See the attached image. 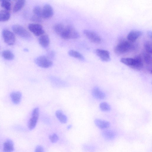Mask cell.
<instances>
[{
    "label": "cell",
    "instance_id": "9a60e30c",
    "mask_svg": "<svg viewBox=\"0 0 152 152\" xmlns=\"http://www.w3.org/2000/svg\"><path fill=\"white\" fill-rule=\"evenodd\" d=\"M103 137L107 140H112L117 136L116 133L111 130H106L103 131L102 133Z\"/></svg>",
    "mask_w": 152,
    "mask_h": 152
},
{
    "label": "cell",
    "instance_id": "e0dca14e",
    "mask_svg": "<svg viewBox=\"0 0 152 152\" xmlns=\"http://www.w3.org/2000/svg\"><path fill=\"white\" fill-rule=\"evenodd\" d=\"M14 150V143L11 140L7 139L4 145V152H13Z\"/></svg>",
    "mask_w": 152,
    "mask_h": 152
},
{
    "label": "cell",
    "instance_id": "603a6c76",
    "mask_svg": "<svg viewBox=\"0 0 152 152\" xmlns=\"http://www.w3.org/2000/svg\"><path fill=\"white\" fill-rule=\"evenodd\" d=\"M65 27L61 23H58L55 25L54 29L55 32L58 34L60 35L64 31Z\"/></svg>",
    "mask_w": 152,
    "mask_h": 152
},
{
    "label": "cell",
    "instance_id": "5bb4252c",
    "mask_svg": "<svg viewBox=\"0 0 152 152\" xmlns=\"http://www.w3.org/2000/svg\"><path fill=\"white\" fill-rule=\"evenodd\" d=\"M39 42L40 45L43 47H48L50 44V39L49 36L47 34H44L41 35L39 38Z\"/></svg>",
    "mask_w": 152,
    "mask_h": 152
},
{
    "label": "cell",
    "instance_id": "6da1fadb",
    "mask_svg": "<svg viewBox=\"0 0 152 152\" xmlns=\"http://www.w3.org/2000/svg\"><path fill=\"white\" fill-rule=\"evenodd\" d=\"M121 62L131 68L137 70H140L143 67V60L139 55L134 58H123L121 59Z\"/></svg>",
    "mask_w": 152,
    "mask_h": 152
},
{
    "label": "cell",
    "instance_id": "3957f363",
    "mask_svg": "<svg viewBox=\"0 0 152 152\" xmlns=\"http://www.w3.org/2000/svg\"><path fill=\"white\" fill-rule=\"evenodd\" d=\"M62 39L67 40L78 39L80 37L79 32L73 27L68 25L65 29L60 35Z\"/></svg>",
    "mask_w": 152,
    "mask_h": 152
},
{
    "label": "cell",
    "instance_id": "4fadbf2b",
    "mask_svg": "<svg viewBox=\"0 0 152 152\" xmlns=\"http://www.w3.org/2000/svg\"><path fill=\"white\" fill-rule=\"evenodd\" d=\"M92 94L95 98L99 100H103L106 97L105 93L102 91L98 87H96L92 90Z\"/></svg>",
    "mask_w": 152,
    "mask_h": 152
},
{
    "label": "cell",
    "instance_id": "30bf717a",
    "mask_svg": "<svg viewBox=\"0 0 152 152\" xmlns=\"http://www.w3.org/2000/svg\"><path fill=\"white\" fill-rule=\"evenodd\" d=\"M54 13V11L52 7L49 4H46L42 9V18L45 19H50L53 16Z\"/></svg>",
    "mask_w": 152,
    "mask_h": 152
},
{
    "label": "cell",
    "instance_id": "277c9868",
    "mask_svg": "<svg viewBox=\"0 0 152 152\" xmlns=\"http://www.w3.org/2000/svg\"><path fill=\"white\" fill-rule=\"evenodd\" d=\"M35 62L38 66L43 68H48L53 65L52 60L46 56L42 55L38 57L35 60Z\"/></svg>",
    "mask_w": 152,
    "mask_h": 152
},
{
    "label": "cell",
    "instance_id": "484cf974",
    "mask_svg": "<svg viewBox=\"0 0 152 152\" xmlns=\"http://www.w3.org/2000/svg\"><path fill=\"white\" fill-rule=\"evenodd\" d=\"M143 59L145 63L149 66L151 65L152 57L151 54L145 52L143 54Z\"/></svg>",
    "mask_w": 152,
    "mask_h": 152
},
{
    "label": "cell",
    "instance_id": "52a82bcc",
    "mask_svg": "<svg viewBox=\"0 0 152 152\" xmlns=\"http://www.w3.org/2000/svg\"><path fill=\"white\" fill-rule=\"evenodd\" d=\"M83 33L85 36L91 42L96 44H99L101 42V37L95 32L85 29L83 31Z\"/></svg>",
    "mask_w": 152,
    "mask_h": 152
},
{
    "label": "cell",
    "instance_id": "d6a6232c",
    "mask_svg": "<svg viewBox=\"0 0 152 152\" xmlns=\"http://www.w3.org/2000/svg\"><path fill=\"white\" fill-rule=\"evenodd\" d=\"M35 152H44V148L41 146H38L35 148Z\"/></svg>",
    "mask_w": 152,
    "mask_h": 152
},
{
    "label": "cell",
    "instance_id": "ba28073f",
    "mask_svg": "<svg viewBox=\"0 0 152 152\" xmlns=\"http://www.w3.org/2000/svg\"><path fill=\"white\" fill-rule=\"evenodd\" d=\"M2 35L5 42L8 45L11 46L15 44V37L11 32L8 30H4L2 32Z\"/></svg>",
    "mask_w": 152,
    "mask_h": 152
},
{
    "label": "cell",
    "instance_id": "8fae6325",
    "mask_svg": "<svg viewBox=\"0 0 152 152\" xmlns=\"http://www.w3.org/2000/svg\"><path fill=\"white\" fill-rule=\"evenodd\" d=\"M143 34V32L140 30H133L128 34L127 39L128 41L134 43Z\"/></svg>",
    "mask_w": 152,
    "mask_h": 152
},
{
    "label": "cell",
    "instance_id": "2e32d148",
    "mask_svg": "<svg viewBox=\"0 0 152 152\" xmlns=\"http://www.w3.org/2000/svg\"><path fill=\"white\" fill-rule=\"evenodd\" d=\"M94 122L98 128L101 129H107L110 126V123L109 122L100 119H95Z\"/></svg>",
    "mask_w": 152,
    "mask_h": 152
},
{
    "label": "cell",
    "instance_id": "d6986e66",
    "mask_svg": "<svg viewBox=\"0 0 152 152\" xmlns=\"http://www.w3.org/2000/svg\"><path fill=\"white\" fill-rule=\"evenodd\" d=\"M56 116L61 123L65 124L67 123V118L62 110H58L56 112Z\"/></svg>",
    "mask_w": 152,
    "mask_h": 152
},
{
    "label": "cell",
    "instance_id": "8992f818",
    "mask_svg": "<svg viewBox=\"0 0 152 152\" xmlns=\"http://www.w3.org/2000/svg\"><path fill=\"white\" fill-rule=\"evenodd\" d=\"M39 110L38 108H34L32 113V117L28 123V128L30 130H33L35 127L39 117Z\"/></svg>",
    "mask_w": 152,
    "mask_h": 152
},
{
    "label": "cell",
    "instance_id": "f546056e",
    "mask_svg": "<svg viewBox=\"0 0 152 152\" xmlns=\"http://www.w3.org/2000/svg\"><path fill=\"white\" fill-rule=\"evenodd\" d=\"M49 138L52 143H56L59 140V137L56 134H53L49 136Z\"/></svg>",
    "mask_w": 152,
    "mask_h": 152
},
{
    "label": "cell",
    "instance_id": "ac0fdd59",
    "mask_svg": "<svg viewBox=\"0 0 152 152\" xmlns=\"http://www.w3.org/2000/svg\"><path fill=\"white\" fill-rule=\"evenodd\" d=\"M10 97L13 103L15 104H18L21 102L22 95L21 93L19 92H14L11 94Z\"/></svg>",
    "mask_w": 152,
    "mask_h": 152
},
{
    "label": "cell",
    "instance_id": "1f68e13d",
    "mask_svg": "<svg viewBox=\"0 0 152 152\" xmlns=\"http://www.w3.org/2000/svg\"><path fill=\"white\" fill-rule=\"evenodd\" d=\"M55 53L54 51H50L48 52L47 55L46 56L52 60L55 57Z\"/></svg>",
    "mask_w": 152,
    "mask_h": 152
},
{
    "label": "cell",
    "instance_id": "44dd1931",
    "mask_svg": "<svg viewBox=\"0 0 152 152\" xmlns=\"http://www.w3.org/2000/svg\"><path fill=\"white\" fill-rule=\"evenodd\" d=\"M10 17V14L9 11L6 10L0 11V22L8 21Z\"/></svg>",
    "mask_w": 152,
    "mask_h": 152
},
{
    "label": "cell",
    "instance_id": "83f0119b",
    "mask_svg": "<svg viewBox=\"0 0 152 152\" xmlns=\"http://www.w3.org/2000/svg\"><path fill=\"white\" fill-rule=\"evenodd\" d=\"M1 7L8 11H10L11 9V4L9 1H1Z\"/></svg>",
    "mask_w": 152,
    "mask_h": 152
},
{
    "label": "cell",
    "instance_id": "5b68a950",
    "mask_svg": "<svg viewBox=\"0 0 152 152\" xmlns=\"http://www.w3.org/2000/svg\"><path fill=\"white\" fill-rule=\"evenodd\" d=\"M12 29L16 34L24 39H29L31 38V35L30 33L21 26L14 25L12 26Z\"/></svg>",
    "mask_w": 152,
    "mask_h": 152
},
{
    "label": "cell",
    "instance_id": "836d02e7",
    "mask_svg": "<svg viewBox=\"0 0 152 152\" xmlns=\"http://www.w3.org/2000/svg\"><path fill=\"white\" fill-rule=\"evenodd\" d=\"M148 36L151 39L152 37V34L151 32V31H149L148 32Z\"/></svg>",
    "mask_w": 152,
    "mask_h": 152
},
{
    "label": "cell",
    "instance_id": "7402d4cb",
    "mask_svg": "<svg viewBox=\"0 0 152 152\" xmlns=\"http://www.w3.org/2000/svg\"><path fill=\"white\" fill-rule=\"evenodd\" d=\"M25 1L23 0L18 1L15 3L13 9L14 13H16L22 9L25 5Z\"/></svg>",
    "mask_w": 152,
    "mask_h": 152
},
{
    "label": "cell",
    "instance_id": "cb8c5ba5",
    "mask_svg": "<svg viewBox=\"0 0 152 152\" xmlns=\"http://www.w3.org/2000/svg\"><path fill=\"white\" fill-rule=\"evenodd\" d=\"M2 55L5 59L8 60H12L14 58V54L11 52L9 50L4 51L2 53Z\"/></svg>",
    "mask_w": 152,
    "mask_h": 152
},
{
    "label": "cell",
    "instance_id": "7c38bea8",
    "mask_svg": "<svg viewBox=\"0 0 152 152\" xmlns=\"http://www.w3.org/2000/svg\"><path fill=\"white\" fill-rule=\"evenodd\" d=\"M95 53L103 61L108 62L110 60V53L107 50L98 49L95 50Z\"/></svg>",
    "mask_w": 152,
    "mask_h": 152
},
{
    "label": "cell",
    "instance_id": "9c48e42d",
    "mask_svg": "<svg viewBox=\"0 0 152 152\" xmlns=\"http://www.w3.org/2000/svg\"><path fill=\"white\" fill-rule=\"evenodd\" d=\"M28 28L31 32L37 36H40L45 32L42 26L39 24H30Z\"/></svg>",
    "mask_w": 152,
    "mask_h": 152
},
{
    "label": "cell",
    "instance_id": "4dcf8cb0",
    "mask_svg": "<svg viewBox=\"0 0 152 152\" xmlns=\"http://www.w3.org/2000/svg\"><path fill=\"white\" fill-rule=\"evenodd\" d=\"M31 20L33 22L37 23H40L42 22V18L33 15L31 17Z\"/></svg>",
    "mask_w": 152,
    "mask_h": 152
},
{
    "label": "cell",
    "instance_id": "f1b7e54d",
    "mask_svg": "<svg viewBox=\"0 0 152 152\" xmlns=\"http://www.w3.org/2000/svg\"><path fill=\"white\" fill-rule=\"evenodd\" d=\"M144 47L146 52L151 54V44L149 42H146L144 44Z\"/></svg>",
    "mask_w": 152,
    "mask_h": 152
},
{
    "label": "cell",
    "instance_id": "4316f807",
    "mask_svg": "<svg viewBox=\"0 0 152 152\" xmlns=\"http://www.w3.org/2000/svg\"><path fill=\"white\" fill-rule=\"evenodd\" d=\"M100 108L101 110L103 112H108L111 110L110 105L105 102H103L100 105Z\"/></svg>",
    "mask_w": 152,
    "mask_h": 152
},
{
    "label": "cell",
    "instance_id": "ffe728a7",
    "mask_svg": "<svg viewBox=\"0 0 152 152\" xmlns=\"http://www.w3.org/2000/svg\"><path fill=\"white\" fill-rule=\"evenodd\" d=\"M68 54L71 57L78 59L82 61L85 60V58L83 55L77 51L71 50L68 52Z\"/></svg>",
    "mask_w": 152,
    "mask_h": 152
},
{
    "label": "cell",
    "instance_id": "7a4b0ae2",
    "mask_svg": "<svg viewBox=\"0 0 152 152\" xmlns=\"http://www.w3.org/2000/svg\"><path fill=\"white\" fill-rule=\"evenodd\" d=\"M133 43L128 41H123L115 47L114 51L116 54L120 55L135 50L137 49V47L136 44Z\"/></svg>",
    "mask_w": 152,
    "mask_h": 152
},
{
    "label": "cell",
    "instance_id": "d4e9b609",
    "mask_svg": "<svg viewBox=\"0 0 152 152\" xmlns=\"http://www.w3.org/2000/svg\"><path fill=\"white\" fill-rule=\"evenodd\" d=\"M42 9L39 6H35L33 10L34 15L37 17L42 18Z\"/></svg>",
    "mask_w": 152,
    "mask_h": 152
},
{
    "label": "cell",
    "instance_id": "e575fe53",
    "mask_svg": "<svg viewBox=\"0 0 152 152\" xmlns=\"http://www.w3.org/2000/svg\"><path fill=\"white\" fill-rule=\"evenodd\" d=\"M72 125H69L67 126V128L69 130L70 129L72 128Z\"/></svg>",
    "mask_w": 152,
    "mask_h": 152
}]
</instances>
